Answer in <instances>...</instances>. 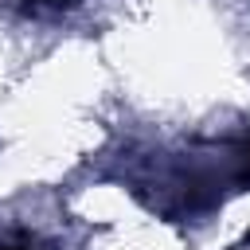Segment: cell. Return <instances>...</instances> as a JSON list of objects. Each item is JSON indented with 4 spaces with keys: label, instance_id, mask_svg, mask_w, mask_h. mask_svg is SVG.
<instances>
[{
    "label": "cell",
    "instance_id": "1",
    "mask_svg": "<svg viewBox=\"0 0 250 250\" xmlns=\"http://www.w3.org/2000/svg\"><path fill=\"white\" fill-rule=\"evenodd\" d=\"M0 250H20V246H0Z\"/></svg>",
    "mask_w": 250,
    "mask_h": 250
}]
</instances>
